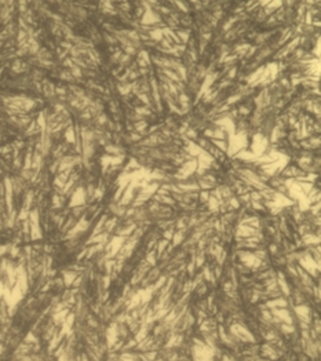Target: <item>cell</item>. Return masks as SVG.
<instances>
[{"mask_svg": "<svg viewBox=\"0 0 321 361\" xmlns=\"http://www.w3.org/2000/svg\"><path fill=\"white\" fill-rule=\"evenodd\" d=\"M238 99H240V95H233V97H230L229 99H227V105L233 104L234 101H238Z\"/></svg>", "mask_w": 321, "mask_h": 361, "instance_id": "5bb4252c", "label": "cell"}, {"mask_svg": "<svg viewBox=\"0 0 321 361\" xmlns=\"http://www.w3.org/2000/svg\"><path fill=\"white\" fill-rule=\"evenodd\" d=\"M178 36L183 39V42H188V37H189L188 33H183V32H181V30H179V32H178Z\"/></svg>", "mask_w": 321, "mask_h": 361, "instance_id": "9a60e30c", "label": "cell"}, {"mask_svg": "<svg viewBox=\"0 0 321 361\" xmlns=\"http://www.w3.org/2000/svg\"><path fill=\"white\" fill-rule=\"evenodd\" d=\"M203 152V149H201L200 146H198L197 143L195 142H188V153L190 154V156H198L200 153Z\"/></svg>", "mask_w": 321, "mask_h": 361, "instance_id": "5b68a950", "label": "cell"}, {"mask_svg": "<svg viewBox=\"0 0 321 361\" xmlns=\"http://www.w3.org/2000/svg\"><path fill=\"white\" fill-rule=\"evenodd\" d=\"M258 233H259V232L256 230V229L251 228V226H248V225H240V226L237 228V232H236L237 237H247V238L255 237V236H258Z\"/></svg>", "mask_w": 321, "mask_h": 361, "instance_id": "7a4b0ae2", "label": "cell"}, {"mask_svg": "<svg viewBox=\"0 0 321 361\" xmlns=\"http://www.w3.org/2000/svg\"><path fill=\"white\" fill-rule=\"evenodd\" d=\"M157 20H159V17L154 15L150 8H148L146 13H145V17L142 18V23H148V25H150V23H156L157 22Z\"/></svg>", "mask_w": 321, "mask_h": 361, "instance_id": "3957f363", "label": "cell"}, {"mask_svg": "<svg viewBox=\"0 0 321 361\" xmlns=\"http://www.w3.org/2000/svg\"><path fill=\"white\" fill-rule=\"evenodd\" d=\"M211 143L221 152H227V141L225 139H211Z\"/></svg>", "mask_w": 321, "mask_h": 361, "instance_id": "52a82bcc", "label": "cell"}, {"mask_svg": "<svg viewBox=\"0 0 321 361\" xmlns=\"http://www.w3.org/2000/svg\"><path fill=\"white\" fill-rule=\"evenodd\" d=\"M188 137H190V138H196V132H195V130H189V131H188Z\"/></svg>", "mask_w": 321, "mask_h": 361, "instance_id": "e0dca14e", "label": "cell"}, {"mask_svg": "<svg viewBox=\"0 0 321 361\" xmlns=\"http://www.w3.org/2000/svg\"><path fill=\"white\" fill-rule=\"evenodd\" d=\"M167 243H168V241H167V240H163L161 243H160V244H159V247H157V250H159V254H160V252H161L163 250H164V248H166Z\"/></svg>", "mask_w": 321, "mask_h": 361, "instance_id": "4fadbf2b", "label": "cell"}, {"mask_svg": "<svg viewBox=\"0 0 321 361\" xmlns=\"http://www.w3.org/2000/svg\"><path fill=\"white\" fill-rule=\"evenodd\" d=\"M295 312L296 314L301 317V320H303V321H310V319H309V307L307 306H298V307H295Z\"/></svg>", "mask_w": 321, "mask_h": 361, "instance_id": "277c9868", "label": "cell"}, {"mask_svg": "<svg viewBox=\"0 0 321 361\" xmlns=\"http://www.w3.org/2000/svg\"><path fill=\"white\" fill-rule=\"evenodd\" d=\"M181 240H182V234H181V232H178V233L175 234V237H174V244H179L181 243Z\"/></svg>", "mask_w": 321, "mask_h": 361, "instance_id": "7c38bea8", "label": "cell"}, {"mask_svg": "<svg viewBox=\"0 0 321 361\" xmlns=\"http://www.w3.org/2000/svg\"><path fill=\"white\" fill-rule=\"evenodd\" d=\"M196 171H197V160L192 159L190 161H186L185 164H182V167H181V170H179V174L176 175V178L188 179L189 176H190L193 173H196Z\"/></svg>", "mask_w": 321, "mask_h": 361, "instance_id": "6da1fadb", "label": "cell"}, {"mask_svg": "<svg viewBox=\"0 0 321 361\" xmlns=\"http://www.w3.org/2000/svg\"><path fill=\"white\" fill-rule=\"evenodd\" d=\"M66 139H68L70 143L75 142V134H73V130H72V128H68V131H66Z\"/></svg>", "mask_w": 321, "mask_h": 361, "instance_id": "30bf717a", "label": "cell"}, {"mask_svg": "<svg viewBox=\"0 0 321 361\" xmlns=\"http://www.w3.org/2000/svg\"><path fill=\"white\" fill-rule=\"evenodd\" d=\"M136 112H138V113H141V114H150L149 110H145V107H138V109H136Z\"/></svg>", "mask_w": 321, "mask_h": 361, "instance_id": "2e32d148", "label": "cell"}, {"mask_svg": "<svg viewBox=\"0 0 321 361\" xmlns=\"http://www.w3.org/2000/svg\"><path fill=\"white\" fill-rule=\"evenodd\" d=\"M267 307H270V309H282V307H287V300L284 299H274L272 300V302H267Z\"/></svg>", "mask_w": 321, "mask_h": 361, "instance_id": "8992f818", "label": "cell"}, {"mask_svg": "<svg viewBox=\"0 0 321 361\" xmlns=\"http://www.w3.org/2000/svg\"><path fill=\"white\" fill-rule=\"evenodd\" d=\"M150 36H152L154 40H163V32L161 29H154L150 32Z\"/></svg>", "mask_w": 321, "mask_h": 361, "instance_id": "9c48e42d", "label": "cell"}, {"mask_svg": "<svg viewBox=\"0 0 321 361\" xmlns=\"http://www.w3.org/2000/svg\"><path fill=\"white\" fill-rule=\"evenodd\" d=\"M303 241H305L306 244H318L320 238H318V237H314L313 234H305V237H303Z\"/></svg>", "mask_w": 321, "mask_h": 361, "instance_id": "ba28073f", "label": "cell"}, {"mask_svg": "<svg viewBox=\"0 0 321 361\" xmlns=\"http://www.w3.org/2000/svg\"><path fill=\"white\" fill-rule=\"evenodd\" d=\"M200 198H201V201H204V203H207L208 201V198H210V195H208V192H201V195H200Z\"/></svg>", "mask_w": 321, "mask_h": 361, "instance_id": "8fae6325", "label": "cell"}]
</instances>
